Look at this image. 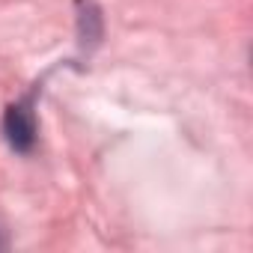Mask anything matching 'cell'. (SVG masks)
<instances>
[{
	"label": "cell",
	"instance_id": "1",
	"mask_svg": "<svg viewBox=\"0 0 253 253\" xmlns=\"http://www.w3.org/2000/svg\"><path fill=\"white\" fill-rule=\"evenodd\" d=\"M39 92H42V81L33 84V89H27L21 98H15L0 119V134H3L6 146L18 155H30L36 149V137H39V116H36V104H39Z\"/></svg>",
	"mask_w": 253,
	"mask_h": 253
},
{
	"label": "cell",
	"instance_id": "2",
	"mask_svg": "<svg viewBox=\"0 0 253 253\" xmlns=\"http://www.w3.org/2000/svg\"><path fill=\"white\" fill-rule=\"evenodd\" d=\"M75 27L84 48H95L104 36V18L95 0H75Z\"/></svg>",
	"mask_w": 253,
	"mask_h": 253
},
{
	"label": "cell",
	"instance_id": "3",
	"mask_svg": "<svg viewBox=\"0 0 253 253\" xmlns=\"http://www.w3.org/2000/svg\"><path fill=\"white\" fill-rule=\"evenodd\" d=\"M3 247H9V241H6V235H3V232H0V250H3Z\"/></svg>",
	"mask_w": 253,
	"mask_h": 253
}]
</instances>
